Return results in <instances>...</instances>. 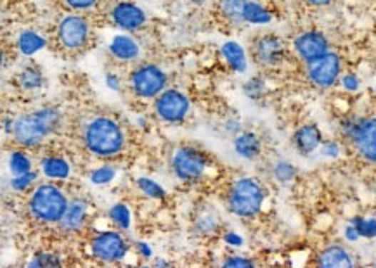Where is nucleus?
<instances>
[{"label":"nucleus","instance_id":"f257e3e1","mask_svg":"<svg viewBox=\"0 0 376 268\" xmlns=\"http://www.w3.org/2000/svg\"><path fill=\"white\" fill-rule=\"evenodd\" d=\"M61 123V113L56 108H46L40 111L23 115L14 120L12 137L23 148H34L46 140Z\"/></svg>","mask_w":376,"mask_h":268},{"label":"nucleus","instance_id":"f03ea898","mask_svg":"<svg viewBox=\"0 0 376 268\" xmlns=\"http://www.w3.org/2000/svg\"><path fill=\"white\" fill-rule=\"evenodd\" d=\"M85 148L99 158L116 156L125 144L123 130L115 120L106 116H97L88 121L83 130Z\"/></svg>","mask_w":376,"mask_h":268},{"label":"nucleus","instance_id":"7ed1b4c3","mask_svg":"<svg viewBox=\"0 0 376 268\" xmlns=\"http://www.w3.org/2000/svg\"><path fill=\"white\" fill-rule=\"evenodd\" d=\"M30 213L35 220L44 223H59L66 213L68 202L63 190L52 184H42L34 190L30 197Z\"/></svg>","mask_w":376,"mask_h":268},{"label":"nucleus","instance_id":"20e7f679","mask_svg":"<svg viewBox=\"0 0 376 268\" xmlns=\"http://www.w3.org/2000/svg\"><path fill=\"white\" fill-rule=\"evenodd\" d=\"M265 190L255 178H240L229 189L228 206L236 217L248 218L257 215L264 205Z\"/></svg>","mask_w":376,"mask_h":268},{"label":"nucleus","instance_id":"39448f33","mask_svg":"<svg viewBox=\"0 0 376 268\" xmlns=\"http://www.w3.org/2000/svg\"><path fill=\"white\" fill-rule=\"evenodd\" d=\"M342 127L359 156L376 165V116L345 121Z\"/></svg>","mask_w":376,"mask_h":268},{"label":"nucleus","instance_id":"423d86ee","mask_svg":"<svg viewBox=\"0 0 376 268\" xmlns=\"http://www.w3.org/2000/svg\"><path fill=\"white\" fill-rule=\"evenodd\" d=\"M128 85L137 97L151 99L160 97L167 87V75L155 64H141L128 76Z\"/></svg>","mask_w":376,"mask_h":268},{"label":"nucleus","instance_id":"0eeeda50","mask_svg":"<svg viewBox=\"0 0 376 268\" xmlns=\"http://www.w3.org/2000/svg\"><path fill=\"white\" fill-rule=\"evenodd\" d=\"M208 158L194 148H181L172 156V172L182 182H196L205 175Z\"/></svg>","mask_w":376,"mask_h":268},{"label":"nucleus","instance_id":"6e6552de","mask_svg":"<svg viewBox=\"0 0 376 268\" xmlns=\"http://www.w3.org/2000/svg\"><path fill=\"white\" fill-rule=\"evenodd\" d=\"M91 38V24L83 16H64L58 24V42L66 51H80Z\"/></svg>","mask_w":376,"mask_h":268},{"label":"nucleus","instance_id":"1a4fd4ad","mask_svg":"<svg viewBox=\"0 0 376 268\" xmlns=\"http://www.w3.org/2000/svg\"><path fill=\"white\" fill-rule=\"evenodd\" d=\"M91 251L99 262L116 263L125 258L128 246L118 232H101L91 241Z\"/></svg>","mask_w":376,"mask_h":268},{"label":"nucleus","instance_id":"9d476101","mask_svg":"<svg viewBox=\"0 0 376 268\" xmlns=\"http://www.w3.org/2000/svg\"><path fill=\"white\" fill-rule=\"evenodd\" d=\"M155 111L160 120L167 123H179L189 113V100L179 91H165L156 99Z\"/></svg>","mask_w":376,"mask_h":268},{"label":"nucleus","instance_id":"9b49d317","mask_svg":"<svg viewBox=\"0 0 376 268\" xmlns=\"http://www.w3.org/2000/svg\"><path fill=\"white\" fill-rule=\"evenodd\" d=\"M340 71H342V63H340V58L335 52H327L321 59L307 64V76H309V80L322 88L337 83Z\"/></svg>","mask_w":376,"mask_h":268},{"label":"nucleus","instance_id":"f8f14e48","mask_svg":"<svg viewBox=\"0 0 376 268\" xmlns=\"http://www.w3.org/2000/svg\"><path fill=\"white\" fill-rule=\"evenodd\" d=\"M252 54L262 66H276L285 58V43L276 35H262L253 42Z\"/></svg>","mask_w":376,"mask_h":268},{"label":"nucleus","instance_id":"ddd939ff","mask_svg":"<svg viewBox=\"0 0 376 268\" xmlns=\"http://www.w3.org/2000/svg\"><path fill=\"white\" fill-rule=\"evenodd\" d=\"M295 51L307 64L314 63V61L321 59L330 52V42L319 31H305V34L298 35L293 42Z\"/></svg>","mask_w":376,"mask_h":268},{"label":"nucleus","instance_id":"4468645a","mask_svg":"<svg viewBox=\"0 0 376 268\" xmlns=\"http://www.w3.org/2000/svg\"><path fill=\"white\" fill-rule=\"evenodd\" d=\"M111 19L116 26L125 31H137L146 24V12L133 2L115 4L111 9Z\"/></svg>","mask_w":376,"mask_h":268},{"label":"nucleus","instance_id":"2eb2a0df","mask_svg":"<svg viewBox=\"0 0 376 268\" xmlns=\"http://www.w3.org/2000/svg\"><path fill=\"white\" fill-rule=\"evenodd\" d=\"M315 268H355L354 258L340 244H331L319 253Z\"/></svg>","mask_w":376,"mask_h":268},{"label":"nucleus","instance_id":"dca6fc26","mask_svg":"<svg viewBox=\"0 0 376 268\" xmlns=\"http://www.w3.org/2000/svg\"><path fill=\"white\" fill-rule=\"evenodd\" d=\"M322 144V137L319 128L315 125H303L295 132L293 145L298 153L303 156H309L314 151H317L319 145Z\"/></svg>","mask_w":376,"mask_h":268},{"label":"nucleus","instance_id":"f3484780","mask_svg":"<svg viewBox=\"0 0 376 268\" xmlns=\"http://www.w3.org/2000/svg\"><path fill=\"white\" fill-rule=\"evenodd\" d=\"M109 52L113 58L120 61H133L139 58L141 47L132 36L128 35H116L109 43Z\"/></svg>","mask_w":376,"mask_h":268},{"label":"nucleus","instance_id":"a211bd4d","mask_svg":"<svg viewBox=\"0 0 376 268\" xmlns=\"http://www.w3.org/2000/svg\"><path fill=\"white\" fill-rule=\"evenodd\" d=\"M85 217H87V205L83 201H80V199H75L68 206L63 220L59 222L61 229L66 230V232H76V230H80L83 227Z\"/></svg>","mask_w":376,"mask_h":268},{"label":"nucleus","instance_id":"6ab92c4d","mask_svg":"<svg viewBox=\"0 0 376 268\" xmlns=\"http://www.w3.org/2000/svg\"><path fill=\"white\" fill-rule=\"evenodd\" d=\"M234 151L245 160H255L262 151V142L257 133L241 132L240 135L234 137Z\"/></svg>","mask_w":376,"mask_h":268},{"label":"nucleus","instance_id":"aec40b11","mask_svg":"<svg viewBox=\"0 0 376 268\" xmlns=\"http://www.w3.org/2000/svg\"><path fill=\"white\" fill-rule=\"evenodd\" d=\"M222 58L225 59L228 66L236 73H245L246 71V54L245 48H243L238 42H225L220 48Z\"/></svg>","mask_w":376,"mask_h":268},{"label":"nucleus","instance_id":"412c9836","mask_svg":"<svg viewBox=\"0 0 376 268\" xmlns=\"http://www.w3.org/2000/svg\"><path fill=\"white\" fill-rule=\"evenodd\" d=\"M18 51L23 56H34L46 47V38L34 30H24L18 36Z\"/></svg>","mask_w":376,"mask_h":268},{"label":"nucleus","instance_id":"4be33fe9","mask_svg":"<svg viewBox=\"0 0 376 268\" xmlns=\"http://www.w3.org/2000/svg\"><path fill=\"white\" fill-rule=\"evenodd\" d=\"M241 18L243 23L250 24H267L273 19L270 12L265 9L262 4L257 2H243L241 7Z\"/></svg>","mask_w":376,"mask_h":268},{"label":"nucleus","instance_id":"5701e85b","mask_svg":"<svg viewBox=\"0 0 376 268\" xmlns=\"http://www.w3.org/2000/svg\"><path fill=\"white\" fill-rule=\"evenodd\" d=\"M40 168H42V173L47 178H59V180H63V178H68V175H70V163L64 158L59 156L46 158L42 161V165H40Z\"/></svg>","mask_w":376,"mask_h":268},{"label":"nucleus","instance_id":"b1692460","mask_svg":"<svg viewBox=\"0 0 376 268\" xmlns=\"http://www.w3.org/2000/svg\"><path fill=\"white\" fill-rule=\"evenodd\" d=\"M16 82L23 91H36L44 85V75L36 66H28L21 73H18Z\"/></svg>","mask_w":376,"mask_h":268},{"label":"nucleus","instance_id":"393cba45","mask_svg":"<svg viewBox=\"0 0 376 268\" xmlns=\"http://www.w3.org/2000/svg\"><path fill=\"white\" fill-rule=\"evenodd\" d=\"M9 170L12 177H21L31 172V161L26 154L21 151L11 153L9 156Z\"/></svg>","mask_w":376,"mask_h":268},{"label":"nucleus","instance_id":"a878e982","mask_svg":"<svg viewBox=\"0 0 376 268\" xmlns=\"http://www.w3.org/2000/svg\"><path fill=\"white\" fill-rule=\"evenodd\" d=\"M109 218H111V222L115 223L118 229L127 230L128 227H131V210L125 205H121V202L111 206V210H109Z\"/></svg>","mask_w":376,"mask_h":268},{"label":"nucleus","instance_id":"bb28decb","mask_svg":"<svg viewBox=\"0 0 376 268\" xmlns=\"http://www.w3.org/2000/svg\"><path fill=\"white\" fill-rule=\"evenodd\" d=\"M350 223L354 225V229L357 230L359 237H364V239H375L376 237V218L355 217Z\"/></svg>","mask_w":376,"mask_h":268},{"label":"nucleus","instance_id":"cd10ccee","mask_svg":"<svg viewBox=\"0 0 376 268\" xmlns=\"http://www.w3.org/2000/svg\"><path fill=\"white\" fill-rule=\"evenodd\" d=\"M273 175L279 184H288L297 175V170H295V166L288 163V161H278L276 165H274L273 168Z\"/></svg>","mask_w":376,"mask_h":268},{"label":"nucleus","instance_id":"c85d7f7f","mask_svg":"<svg viewBox=\"0 0 376 268\" xmlns=\"http://www.w3.org/2000/svg\"><path fill=\"white\" fill-rule=\"evenodd\" d=\"M137 187H139V189L143 190V192L148 197H153V199H163L165 197L163 187H161L160 184H156V182L151 180V178L141 177L139 180H137Z\"/></svg>","mask_w":376,"mask_h":268},{"label":"nucleus","instance_id":"c756f323","mask_svg":"<svg viewBox=\"0 0 376 268\" xmlns=\"http://www.w3.org/2000/svg\"><path fill=\"white\" fill-rule=\"evenodd\" d=\"M241 7H243V0H228V2L220 4L222 14H224L228 19H230V23H236V24L243 23Z\"/></svg>","mask_w":376,"mask_h":268},{"label":"nucleus","instance_id":"7c9ffc66","mask_svg":"<svg viewBox=\"0 0 376 268\" xmlns=\"http://www.w3.org/2000/svg\"><path fill=\"white\" fill-rule=\"evenodd\" d=\"M115 177H116V168H113L111 165H104L99 166V168L91 173V182L96 185H104L109 184L111 180H115Z\"/></svg>","mask_w":376,"mask_h":268},{"label":"nucleus","instance_id":"2f4dec72","mask_svg":"<svg viewBox=\"0 0 376 268\" xmlns=\"http://www.w3.org/2000/svg\"><path fill=\"white\" fill-rule=\"evenodd\" d=\"M26 268H61L59 258L52 253H39Z\"/></svg>","mask_w":376,"mask_h":268},{"label":"nucleus","instance_id":"473e14b6","mask_svg":"<svg viewBox=\"0 0 376 268\" xmlns=\"http://www.w3.org/2000/svg\"><path fill=\"white\" fill-rule=\"evenodd\" d=\"M218 227V218L213 217L212 213H206V215H201L200 218H198L196 222V229L200 234H210L213 232Z\"/></svg>","mask_w":376,"mask_h":268},{"label":"nucleus","instance_id":"72a5a7b5","mask_svg":"<svg viewBox=\"0 0 376 268\" xmlns=\"http://www.w3.org/2000/svg\"><path fill=\"white\" fill-rule=\"evenodd\" d=\"M35 180H36V173L30 172V173H26V175H21V177H12L11 187L14 190H18V192H23V190H26L28 187L34 184Z\"/></svg>","mask_w":376,"mask_h":268},{"label":"nucleus","instance_id":"f704fd0d","mask_svg":"<svg viewBox=\"0 0 376 268\" xmlns=\"http://www.w3.org/2000/svg\"><path fill=\"white\" fill-rule=\"evenodd\" d=\"M264 87H265L264 80H262V78H252L250 82H246L245 88H243V91H245V93L250 97V99H258V97L262 96V92H264Z\"/></svg>","mask_w":376,"mask_h":268},{"label":"nucleus","instance_id":"c9c22d12","mask_svg":"<svg viewBox=\"0 0 376 268\" xmlns=\"http://www.w3.org/2000/svg\"><path fill=\"white\" fill-rule=\"evenodd\" d=\"M220 268H257L252 259L245 257H230L222 263Z\"/></svg>","mask_w":376,"mask_h":268},{"label":"nucleus","instance_id":"e433bc0d","mask_svg":"<svg viewBox=\"0 0 376 268\" xmlns=\"http://www.w3.org/2000/svg\"><path fill=\"white\" fill-rule=\"evenodd\" d=\"M64 6L70 7L73 11H87V9H92V7L96 6L94 0H87V2H76V0H68V2H64Z\"/></svg>","mask_w":376,"mask_h":268},{"label":"nucleus","instance_id":"4c0bfd02","mask_svg":"<svg viewBox=\"0 0 376 268\" xmlns=\"http://www.w3.org/2000/svg\"><path fill=\"white\" fill-rule=\"evenodd\" d=\"M342 83H343V87L347 88V91H350V92H354V91H357L359 88V78L355 75H352V73H349V75H345L342 78Z\"/></svg>","mask_w":376,"mask_h":268},{"label":"nucleus","instance_id":"58836bf2","mask_svg":"<svg viewBox=\"0 0 376 268\" xmlns=\"http://www.w3.org/2000/svg\"><path fill=\"white\" fill-rule=\"evenodd\" d=\"M338 153H340V145L337 144V142L330 140L322 144V154H325V156L335 158V156H338Z\"/></svg>","mask_w":376,"mask_h":268},{"label":"nucleus","instance_id":"ea45409f","mask_svg":"<svg viewBox=\"0 0 376 268\" xmlns=\"http://www.w3.org/2000/svg\"><path fill=\"white\" fill-rule=\"evenodd\" d=\"M224 241L228 242L229 246H234V247H240L243 246V239H241V235L240 234H236V232H228L224 235Z\"/></svg>","mask_w":376,"mask_h":268},{"label":"nucleus","instance_id":"a19ab883","mask_svg":"<svg viewBox=\"0 0 376 268\" xmlns=\"http://www.w3.org/2000/svg\"><path fill=\"white\" fill-rule=\"evenodd\" d=\"M343 234H345V239L347 241H350V242H355V241H359V234H357V230L354 229V225H352V223H349V225L345 227V230H343Z\"/></svg>","mask_w":376,"mask_h":268},{"label":"nucleus","instance_id":"79ce46f5","mask_svg":"<svg viewBox=\"0 0 376 268\" xmlns=\"http://www.w3.org/2000/svg\"><path fill=\"white\" fill-rule=\"evenodd\" d=\"M106 85L111 91H120V78L113 73H108L106 75Z\"/></svg>","mask_w":376,"mask_h":268},{"label":"nucleus","instance_id":"37998d69","mask_svg":"<svg viewBox=\"0 0 376 268\" xmlns=\"http://www.w3.org/2000/svg\"><path fill=\"white\" fill-rule=\"evenodd\" d=\"M136 247H137V251H139V253L143 254L144 258H151L153 257L151 247H149V244H146V242H137Z\"/></svg>","mask_w":376,"mask_h":268},{"label":"nucleus","instance_id":"c03bdc74","mask_svg":"<svg viewBox=\"0 0 376 268\" xmlns=\"http://www.w3.org/2000/svg\"><path fill=\"white\" fill-rule=\"evenodd\" d=\"M153 268H173V267H172V263L167 262V259H156L155 267Z\"/></svg>","mask_w":376,"mask_h":268},{"label":"nucleus","instance_id":"a18cd8bd","mask_svg":"<svg viewBox=\"0 0 376 268\" xmlns=\"http://www.w3.org/2000/svg\"><path fill=\"white\" fill-rule=\"evenodd\" d=\"M141 268H153V267H148V265H144V267H141Z\"/></svg>","mask_w":376,"mask_h":268},{"label":"nucleus","instance_id":"49530a36","mask_svg":"<svg viewBox=\"0 0 376 268\" xmlns=\"http://www.w3.org/2000/svg\"><path fill=\"white\" fill-rule=\"evenodd\" d=\"M375 268H376V265H375Z\"/></svg>","mask_w":376,"mask_h":268}]
</instances>
